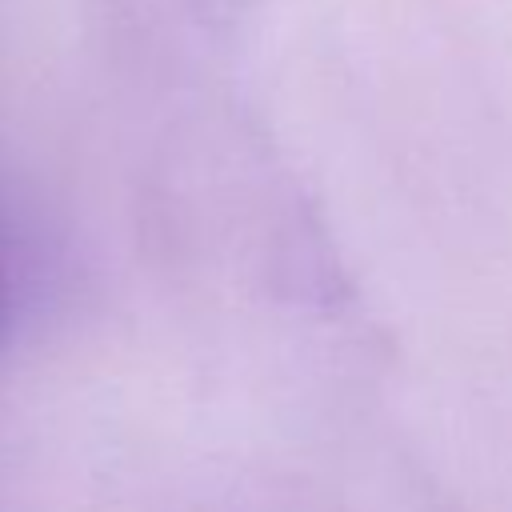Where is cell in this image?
Listing matches in <instances>:
<instances>
[{
  "mask_svg": "<svg viewBox=\"0 0 512 512\" xmlns=\"http://www.w3.org/2000/svg\"><path fill=\"white\" fill-rule=\"evenodd\" d=\"M4 316H8V300H4V288H0V328H4Z\"/></svg>",
  "mask_w": 512,
  "mask_h": 512,
  "instance_id": "6da1fadb",
  "label": "cell"
}]
</instances>
